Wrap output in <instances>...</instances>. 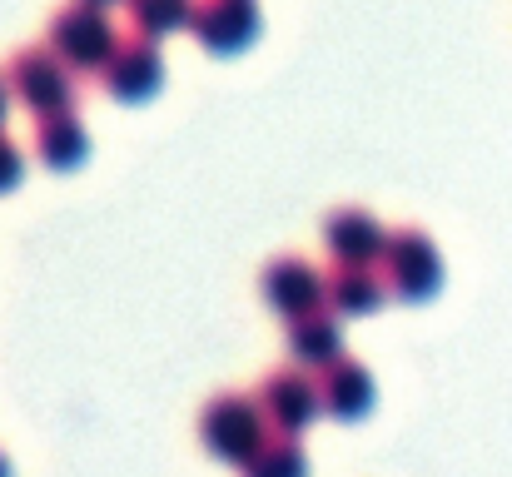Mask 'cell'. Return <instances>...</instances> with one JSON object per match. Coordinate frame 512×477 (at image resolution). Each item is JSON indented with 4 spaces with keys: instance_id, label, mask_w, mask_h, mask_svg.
Returning a JSON list of instances; mask_svg holds the SVG:
<instances>
[{
    "instance_id": "6",
    "label": "cell",
    "mask_w": 512,
    "mask_h": 477,
    "mask_svg": "<svg viewBox=\"0 0 512 477\" xmlns=\"http://www.w3.org/2000/svg\"><path fill=\"white\" fill-rule=\"evenodd\" d=\"M105 85H110V95L125 100V105L150 100V95L165 85V60H160L155 40H130V45H120V50L110 55V65H105Z\"/></svg>"
},
{
    "instance_id": "11",
    "label": "cell",
    "mask_w": 512,
    "mask_h": 477,
    "mask_svg": "<svg viewBox=\"0 0 512 477\" xmlns=\"http://www.w3.org/2000/svg\"><path fill=\"white\" fill-rule=\"evenodd\" d=\"M383 299H388V289H383V279L368 264H343L339 274H329V289H324V304L348 318L373 314Z\"/></svg>"
},
{
    "instance_id": "16",
    "label": "cell",
    "mask_w": 512,
    "mask_h": 477,
    "mask_svg": "<svg viewBox=\"0 0 512 477\" xmlns=\"http://www.w3.org/2000/svg\"><path fill=\"white\" fill-rule=\"evenodd\" d=\"M20 174H25V159H20V150H15L5 135H0V194H5V189H15V184H20Z\"/></svg>"
},
{
    "instance_id": "7",
    "label": "cell",
    "mask_w": 512,
    "mask_h": 477,
    "mask_svg": "<svg viewBox=\"0 0 512 477\" xmlns=\"http://www.w3.org/2000/svg\"><path fill=\"white\" fill-rule=\"evenodd\" d=\"M324 289H329L324 274H319L314 264H304V259H279V264H269V274H264V299L284 318L324 309Z\"/></svg>"
},
{
    "instance_id": "18",
    "label": "cell",
    "mask_w": 512,
    "mask_h": 477,
    "mask_svg": "<svg viewBox=\"0 0 512 477\" xmlns=\"http://www.w3.org/2000/svg\"><path fill=\"white\" fill-rule=\"evenodd\" d=\"M85 5H100L105 10V5H120V0H85Z\"/></svg>"
},
{
    "instance_id": "10",
    "label": "cell",
    "mask_w": 512,
    "mask_h": 477,
    "mask_svg": "<svg viewBox=\"0 0 512 477\" xmlns=\"http://www.w3.org/2000/svg\"><path fill=\"white\" fill-rule=\"evenodd\" d=\"M35 150L50 169H75L80 159L90 155V135L85 125L70 115V110H55V115H40L35 125Z\"/></svg>"
},
{
    "instance_id": "14",
    "label": "cell",
    "mask_w": 512,
    "mask_h": 477,
    "mask_svg": "<svg viewBox=\"0 0 512 477\" xmlns=\"http://www.w3.org/2000/svg\"><path fill=\"white\" fill-rule=\"evenodd\" d=\"M125 5L140 40H165L174 30H189L194 20V0H125Z\"/></svg>"
},
{
    "instance_id": "15",
    "label": "cell",
    "mask_w": 512,
    "mask_h": 477,
    "mask_svg": "<svg viewBox=\"0 0 512 477\" xmlns=\"http://www.w3.org/2000/svg\"><path fill=\"white\" fill-rule=\"evenodd\" d=\"M244 468L249 477H309V458L299 443H264Z\"/></svg>"
},
{
    "instance_id": "19",
    "label": "cell",
    "mask_w": 512,
    "mask_h": 477,
    "mask_svg": "<svg viewBox=\"0 0 512 477\" xmlns=\"http://www.w3.org/2000/svg\"><path fill=\"white\" fill-rule=\"evenodd\" d=\"M0 477H10V463H5V458H0Z\"/></svg>"
},
{
    "instance_id": "1",
    "label": "cell",
    "mask_w": 512,
    "mask_h": 477,
    "mask_svg": "<svg viewBox=\"0 0 512 477\" xmlns=\"http://www.w3.org/2000/svg\"><path fill=\"white\" fill-rule=\"evenodd\" d=\"M50 50H55L70 70H105L110 55L120 50V35H115V25L105 20L100 5L75 0V5H65V10L50 20Z\"/></svg>"
},
{
    "instance_id": "17",
    "label": "cell",
    "mask_w": 512,
    "mask_h": 477,
    "mask_svg": "<svg viewBox=\"0 0 512 477\" xmlns=\"http://www.w3.org/2000/svg\"><path fill=\"white\" fill-rule=\"evenodd\" d=\"M0 125H5V80H0Z\"/></svg>"
},
{
    "instance_id": "13",
    "label": "cell",
    "mask_w": 512,
    "mask_h": 477,
    "mask_svg": "<svg viewBox=\"0 0 512 477\" xmlns=\"http://www.w3.org/2000/svg\"><path fill=\"white\" fill-rule=\"evenodd\" d=\"M289 353H294L299 363H309V368H329V363L343 353L339 323L324 314V309L289 318Z\"/></svg>"
},
{
    "instance_id": "9",
    "label": "cell",
    "mask_w": 512,
    "mask_h": 477,
    "mask_svg": "<svg viewBox=\"0 0 512 477\" xmlns=\"http://www.w3.org/2000/svg\"><path fill=\"white\" fill-rule=\"evenodd\" d=\"M324 239H329V249H334L339 264H373V259H383V249H388V234H383L378 219L363 214V209H339V214L324 224Z\"/></svg>"
},
{
    "instance_id": "3",
    "label": "cell",
    "mask_w": 512,
    "mask_h": 477,
    "mask_svg": "<svg viewBox=\"0 0 512 477\" xmlns=\"http://www.w3.org/2000/svg\"><path fill=\"white\" fill-rule=\"evenodd\" d=\"M5 85L35 110V115H55V110H70V100H75V80H70V65L55 55V50H45V45H35V50H20L15 60H10V70H5Z\"/></svg>"
},
{
    "instance_id": "2",
    "label": "cell",
    "mask_w": 512,
    "mask_h": 477,
    "mask_svg": "<svg viewBox=\"0 0 512 477\" xmlns=\"http://www.w3.org/2000/svg\"><path fill=\"white\" fill-rule=\"evenodd\" d=\"M199 438H204V448H209L214 458L244 468V463L264 448V413H259L254 403L224 393V398H214V403L204 408V418H199Z\"/></svg>"
},
{
    "instance_id": "4",
    "label": "cell",
    "mask_w": 512,
    "mask_h": 477,
    "mask_svg": "<svg viewBox=\"0 0 512 477\" xmlns=\"http://www.w3.org/2000/svg\"><path fill=\"white\" fill-rule=\"evenodd\" d=\"M388 279H393V294L403 299H433L438 284H443V259L433 249V239L423 229H408V234H393L388 249Z\"/></svg>"
},
{
    "instance_id": "12",
    "label": "cell",
    "mask_w": 512,
    "mask_h": 477,
    "mask_svg": "<svg viewBox=\"0 0 512 477\" xmlns=\"http://www.w3.org/2000/svg\"><path fill=\"white\" fill-rule=\"evenodd\" d=\"M319 398H324V408H329L334 418H363V413H368V403H373V378H368L358 363L334 358V363L324 368Z\"/></svg>"
},
{
    "instance_id": "5",
    "label": "cell",
    "mask_w": 512,
    "mask_h": 477,
    "mask_svg": "<svg viewBox=\"0 0 512 477\" xmlns=\"http://www.w3.org/2000/svg\"><path fill=\"white\" fill-rule=\"evenodd\" d=\"M189 30L214 55H234V50H244L259 35V5L254 0H199Z\"/></svg>"
},
{
    "instance_id": "8",
    "label": "cell",
    "mask_w": 512,
    "mask_h": 477,
    "mask_svg": "<svg viewBox=\"0 0 512 477\" xmlns=\"http://www.w3.org/2000/svg\"><path fill=\"white\" fill-rule=\"evenodd\" d=\"M264 413L284 428V433H304L314 418H319V408H324V398H319V388L304 378V373H269L264 378Z\"/></svg>"
}]
</instances>
